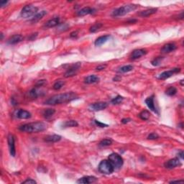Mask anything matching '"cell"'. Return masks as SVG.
<instances>
[{
    "mask_svg": "<svg viewBox=\"0 0 184 184\" xmlns=\"http://www.w3.org/2000/svg\"><path fill=\"white\" fill-rule=\"evenodd\" d=\"M78 98L77 95L73 92H68V93H61L52 96L50 99H47L45 104L48 105H57L61 104L67 103L74 100Z\"/></svg>",
    "mask_w": 184,
    "mask_h": 184,
    "instance_id": "1",
    "label": "cell"
},
{
    "mask_svg": "<svg viewBox=\"0 0 184 184\" xmlns=\"http://www.w3.org/2000/svg\"><path fill=\"white\" fill-rule=\"evenodd\" d=\"M46 129V124L40 122H32L25 124L19 127V129L22 132H29V133H36V132H42Z\"/></svg>",
    "mask_w": 184,
    "mask_h": 184,
    "instance_id": "2",
    "label": "cell"
},
{
    "mask_svg": "<svg viewBox=\"0 0 184 184\" xmlns=\"http://www.w3.org/2000/svg\"><path fill=\"white\" fill-rule=\"evenodd\" d=\"M138 8V5H135V4H128V5L123 6V7H119V8L116 9L112 12L111 16L112 17H120L124 16L125 15L128 14L130 12L133 11V10H136Z\"/></svg>",
    "mask_w": 184,
    "mask_h": 184,
    "instance_id": "3",
    "label": "cell"
},
{
    "mask_svg": "<svg viewBox=\"0 0 184 184\" xmlns=\"http://www.w3.org/2000/svg\"><path fill=\"white\" fill-rule=\"evenodd\" d=\"M98 168H99V170L101 173L107 175L111 174L114 170V168L109 160H104L101 161Z\"/></svg>",
    "mask_w": 184,
    "mask_h": 184,
    "instance_id": "4",
    "label": "cell"
},
{
    "mask_svg": "<svg viewBox=\"0 0 184 184\" xmlns=\"http://www.w3.org/2000/svg\"><path fill=\"white\" fill-rule=\"evenodd\" d=\"M38 10V8L35 6L31 5H26L22 9V11H21V16L23 18H28L31 17H34L37 14V12Z\"/></svg>",
    "mask_w": 184,
    "mask_h": 184,
    "instance_id": "5",
    "label": "cell"
},
{
    "mask_svg": "<svg viewBox=\"0 0 184 184\" xmlns=\"http://www.w3.org/2000/svg\"><path fill=\"white\" fill-rule=\"evenodd\" d=\"M109 160L113 165L114 169H119L123 165V159L119 154L111 153L109 155Z\"/></svg>",
    "mask_w": 184,
    "mask_h": 184,
    "instance_id": "6",
    "label": "cell"
},
{
    "mask_svg": "<svg viewBox=\"0 0 184 184\" xmlns=\"http://www.w3.org/2000/svg\"><path fill=\"white\" fill-rule=\"evenodd\" d=\"M81 63H76L73 64L72 66H71L70 68H68V70L66 71V72L65 73L64 76L66 77V78H69V77L76 76L77 72L78 71L80 67H81Z\"/></svg>",
    "mask_w": 184,
    "mask_h": 184,
    "instance_id": "7",
    "label": "cell"
},
{
    "mask_svg": "<svg viewBox=\"0 0 184 184\" xmlns=\"http://www.w3.org/2000/svg\"><path fill=\"white\" fill-rule=\"evenodd\" d=\"M181 71L180 68H173L172 70L167 71H164L163 73H161L158 76V78L160 80H165L167 78H170L172 76H173L176 73H179Z\"/></svg>",
    "mask_w": 184,
    "mask_h": 184,
    "instance_id": "8",
    "label": "cell"
},
{
    "mask_svg": "<svg viewBox=\"0 0 184 184\" xmlns=\"http://www.w3.org/2000/svg\"><path fill=\"white\" fill-rule=\"evenodd\" d=\"M7 142H8L9 149H10V155L12 157H15L16 155V150H15V137L12 135L10 134L7 138Z\"/></svg>",
    "mask_w": 184,
    "mask_h": 184,
    "instance_id": "9",
    "label": "cell"
},
{
    "mask_svg": "<svg viewBox=\"0 0 184 184\" xmlns=\"http://www.w3.org/2000/svg\"><path fill=\"white\" fill-rule=\"evenodd\" d=\"M107 107L108 104L107 102H96V103H93L90 105L89 109L91 111H98L105 109Z\"/></svg>",
    "mask_w": 184,
    "mask_h": 184,
    "instance_id": "10",
    "label": "cell"
},
{
    "mask_svg": "<svg viewBox=\"0 0 184 184\" xmlns=\"http://www.w3.org/2000/svg\"><path fill=\"white\" fill-rule=\"evenodd\" d=\"M181 165V163L180 162V160L178 158H176L169 160L167 162H165V164H164V166L168 169H173Z\"/></svg>",
    "mask_w": 184,
    "mask_h": 184,
    "instance_id": "11",
    "label": "cell"
},
{
    "mask_svg": "<svg viewBox=\"0 0 184 184\" xmlns=\"http://www.w3.org/2000/svg\"><path fill=\"white\" fill-rule=\"evenodd\" d=\"M96 181H97V178L94 177V176H85V177H83L81 178L78 179L77 181V183L81 184H88L95 183Z\"/></svg>",
    "mask_w": 184,
    "mask_h": 184,
    "instance_id": "12",
    "label": "cell"
},
{
    "mask_svg": "<svg viewBox=\"0 0 184 184\" xmlns=\"http://www.w3.org/2000/svg\"><path fill=\"white\" fill-rule=\"evenodd\" d=\"M145 104H147V107L150 109L151 111L155 113H158V111H157L156 108H155V103H154V95L149 96L145 99Z\"/></svg>",
    "mask_w": 184,
    "mask_h": 184,
    "instance_id": "13",
    "label": "cell"
},
{
    "mask_svg": "<svg viewBox=\"0 0 184 184\" xmlns=\"http://www.w3.org/2000/svg\"><path fill=\"white\" fill-rule=\"evenodd\" d=\"M176 48H177V46L175 43H168L163 47L161 49V52L163 53H169L176 50Z\"/></svg>",
    "mask_w": 184,
    "mask_h": 184,
    "instance_id": "14",
    "label": "cell"
},
{
    "mask_svg": "<svg viewBox=\"0 0 184 184\" xmlns=\"http://www.w3.org/2000/svg\"><path fill=\"white\" fill-rule=\"evenodd\" d=\"M23 39V37H22V35H15L12 36V37L7 40V43L10 45H15L20 43L21 41H22Z\"/></svg>",
    "mask_w": 184,
    "mask_h": 184,
    "instance_id": "15",
    "label": "cell"
},
{
    "mask_svg": "<svg viewBox=\"0 0 184 184\" xmlns=\"http://www.w3.org/2000/svg\"><path fill=\"white\" fill-rule=\"evenodd\" d=\"M94 12H95L94 9L91 8V7H84V8H82L81 10H80L79 11L77 12V15L79 17L88 15L93 14Z\"/></svg>",
    "mask_w": 184,
    "mask_h": 184,
    "instance_id": "16",
    "label": "cell"
},
{
    "mask_svg": "<svg viewBox=\"0 0 184 184\" xmlns=\"http://www.w3.org/2000/svg\"><path fill=\"white\" fill-rule=\"evenodd\" d=\"M17 117L22 120H26L31 117V114L29 111L24 109H19L17 112Z\"/></svg>",
    "mask_w": 184,
    "mask_h": 184,
    "instance_id": "17",
    "label": "cell"
},
{
    "mask_svg": "<svg viewBox=\"0 0 184 184\" xmlns=\"http://www.w3.org/2000/svg\"><path fill=\"white\" fill-rule=\"evenodd\" d=\"M146 53H147V52H146L145 50H143V49L135 50L132 52V55H131V58H132V60L138 59V58H140V57L145 55Z\"/></svg>",
    "mask_w": 184,
    "mask_h": 184,
    "instance_id": "18",
    "label": "cell"
},
{
    "mask_svg": "<svg viewBox=\"0 0 184 184\" xmlns=\"http://www.w3.org/2000/svg\"><path fill=\"white\" fill-rule=\"evenodd\" d=\"M60 19L59 17H55L53 18V19H50L48 22H46V23L44 25L45 28H54V27L57 26V25L59 24Z\"/></svg>",
    "mask_w": 184,
    "mask_h": 184,
    "instance_id": "19",
    "label": "cell"
},
{
    "mask_svg": "<svg viewBox=\"0 0 184 184\" xmlns=\"http://www.w3.org/2000/svg\"><path fill=\"white\" fill-rule=\"evenodd\" d=\"M110 38L109 35H104V36H101V37H99L94 42V45L96 46H101L103 44H104L105 43L108 41L109 39Z\"/></svg>",
    "mask_w": 184,
    "mask_h": 184,
    "instance_id": "20",
    "label": "cell"
},
{
    "mask_svg": "<svg viewBox=\"0 0 184 184\" xmlns=\"http://www.w3.org/2000/svg\"><path fill=\"white\" fill-rule=\"evenodd\" d=\"M45 141L47 142H57L61 140V137L58 135H48L45 138Z\"/></svg>",
    "mask_w": 184,
    "mask_h": 184,
    "instance_id": "21",
    "label": "cell"
},
{
    "mask_svg": "<svg viewBox=\"0 0 184 184\" xmlns=\"http://www.w3.org/2000/svg\"><path fill=\"white\" fill-rule=\"evenodd\" d=\"M99 81V78L98 76H95V75H90V76H87L84 79V82H85V84H95V83H98Z\"/></svg>",
    "mask_w": 184,
    "mask_h": 184,
    "instance_id": "22",
    "label": "cell"
},
{
    "mask_svg": "<svg viewBox=\"0 0 184 184\" xmlns=\"http://www.w3.org/2000/svg\"><path fill=\"white\" fill-rule=\"evenodd\" d=\"M158 9L156 8H153V9H149V10H144V11H142L139 13V15L140 17H148L152 15L155 14L157 12Z\"/></svg>",
    "mask_w": 184,
    "mask_h": 184,
    "instance_id": "23",
    "label": "cell"
},
{
    "mask_svg": "<svg viewBox=\"0 0 184 184\" xmlns=\"http://www.w3.org/2000/svg\"><path fill=\"white\" fill-rule=\"evenodd\" d=\"M47 14V12L45 11V10H43V11L37 13L33 18L31 19V22H33V23H35V22H38L40 21L42 18L45 15H46Z\"/></svg>",
    "mask_w": 184,
    "mask_h": 184,
    "instance_id": "24",
    "label": "cell"
},
{
    "mask_svg": "<svg viewBox=\"0 0 184 184\" xmlns=\"http://www.w3.org/2000/svg\"><path fill=\"white\" fill-rule=\"evenodd\" d=\"M39 87L36 86L35 88H33V89H31L30 91H29V95L31 98L33 99H36V98L38 97L39 96L41 95V90L39 89Z\"/></svg>",
    "mask_w": 184,
    "mask_h": 184,
    "instance_id": "25",
    "label": "cell"
},
{
    "mask_svg": "<svg viewBox=\"0 0 184 184\" xmlns=\"http://www.w3.org/2000/svg\"><path fill=\"white\" fill-rule=\"evenodd\" d=\"M78 124L76 121L75 120H68V121L65 122L63 124V128H67V127H78Z\"/></svg>",
    "mask_w": 184,
    "mask_h": 184,
    "instance_id": "26",
    "label": "cell"
},
{
    "mask_svg": "<svg viewBox=\"0 0 184 184\" xmlns=\"http://www.w3.org/2000/svg\"><path fill=\"white\" fill-rule=\"evenodd\" d=\"M133 66H131V65H127V66H122L121 68H119V70L117 71V72L118 73H127V72H129V71H132V70H133Z\"/></svg>",
    "mask_w": 184,
    "mask_h": 184,
    "instance_id": "27",
    "label": "cell"
},
{
    "mask_svg": "<svg viewBox=\"0 0 184 184\" xmlns=\"http://www.w3.org/2000/svg\"><path fill=\"white\" fill-rule=\"evenodd\" d=\"M55 110L53 109H47L43 111V117L46 119H50L54 115Z\"/></svg>",
    "mask_w": 184,
    "mask_h": 184,
    "instance_id": "28",
    "label": "cell"
},
{
    "mask_svg": "<svg viewBox=\"0 0 184 184\" xmlns=\"http://www.w3.org/2000/svg\"><path fill=\"white\" fill-rule=\"evenodd\" d=\"M150 114L147 110H144L139 114V117L142 120H147L150 118Z\"/></svg>",
    "mask_w": 184,
    "mask_h": 184,
    "instance_id": "29",
    "label": "cell"
},
{
    "mask_svg": "<svg viewBox=\"0 0 184 184\" xmlns=\"http://www.w3.org/2000/svg\"><path fill=\"white\" fill-rule=\"evenodd\" d=\"M176 93H177V89L174 86H170L165 91V94L170 96H174L176 94Z\"/></svg>",
    "mask_w": 184,
    "mask_h": 184,
    "instance_id": "30",
    "label": "cell"
},
{
    "mask_svg": "<svg viewBox=\"0 0 184 184\" xmlns=\"http://www.w3.org/2000/svg\"><path fill=\"white\" fill-rule=\"evenodd\" d=\"M112 144V140L111 139H104L99 142V145L102 147H107Z\"/></svg>",
    "mask_w": 184,
    "mask_h": 184,
    "instance_id": "31",
    "label": "cell"
},
{
    "mask_svg": "<svg viewBox=\"0 0 184 184\" xmlns=\"http://www.w3.org/2000/svg\"><path fill=\"white\" fill-rule=\"evenodd\" d=\"M65 85V82L63 81H57L55 84H53V89L55 90H60L63 86Z\"/></svg>",
    "mask_w": 184,
    "mask_h": 184,
    "instance_id": "32",
    "label": "cell"
},
{
    "mask_svg": "<svg viewBox=\"0 0 184 184\" xmlns=\"http://www.w3.org/2000/svg\"><path fill=\"white\" fill-rule=\"evenodd\" d=\"M102 27V23H96L94 25H93L90 28L89 31L90 33H96V31L99 30Z\"/></svg>",
    "mask_w": 184,
    "mask_h": 184,
    "instance_id": "33",
    "label": "cell"
},
{
    "mask_svg": "<svg viewBox=\"0 0 184 184\" xmlns=\"http://www.w3.org/2000/svg\"><path fill=\"white\" fill-rule=\"evenodd\" d=\"M123 99H124V98L122 97V96L118 95V96H117L116 97H114L113 99H111V102L112 104H120L122 102Z\"/></svg>",
    "mask_w": 184,
    "mask_h": 184,
    "instance_id": "34",
    "label": "cell"
},
{
    "mask_svg": "<svg viewBox=\"0 0 184 184\" xmlns=\"http://www.w3.org/2000/svg\"><path fill=\"white\" fill-rule=\"evenodd\" d=\"M163 60V57H158V58H155V59H153L151 61V64L154 66H158L161 64L162 61Z\"/></svg>",
    "mask_w": 184,
    "mask_h": 184,
    "instance_id": "35",
    "label": "cell"
},
{
    "mask_svg": "<svg viewBox=\"0 0 184 184\" xmlns=\"http://www.w3.org/2000/svg\"><path fill=\"white\" fill-rule=\"evenodd\" d=\"M158 138H159V135H158L157 133H155V132H153V133L150 134V135L147 136V139H148V140H157V139Z\"/></svg>",
    "mask_w": 184,
    "mask_h": 184,
    "instance_id": "36",
    "label": "cell"
},
{
    "mask_svg": "<svg viewBox=\"0 0 184 184\" xmlns=\"http://www.w3.org/2000/svg\"><path fill=\"white\" fill-rule=\"evenodd\" d=\"M94 123H95V125H96V126L99 127L104 128V127H108L107 125L100 122L98 121V120H94Z\"/></svg>",
    "mask_w": 184,
    "mask_h": 184,
    "instance_id": "37",
    "label": "cell"
},
{
    "mask_svg": "<svg viewBox=\"0 0 184 184\" xmlns=\"http://www.w3.org/2000/svg\"><path fill=\"white\" fill-rule=\"evenodd\" d=\"M46 80H40V81H39L37 83V84H36V86L37 87H40V86H42L44 85L45 84H46Z\"/></svg>",
    "mask_w": 184,
    "mask_h": 184,
    "instance_id": "38",
    "label": "cell"
},
{
    "mask_svg": "<svg viewBox=\"0 0 184 184\" xmlns=\"http://www.w3.org/2000/svg\"><path fill=\"white\" fill-rule=\"evenodd\" d=\"M106 67H107V65H100V66H97V67L96 68V71H102V70H104V69H105L106 68Z\"/></svg>",
    "mask_w": 184,
    "mask_h": 184,
    "instance_id": "39",
    "label": "cell"
},
{
    "mask_svg": "<svg viewBox=\"0 0 184 184\" xmlns=\"http://www.w3.org/2000/svg\"><path fill=\"white\" fill-rule=\"evenodd\" d=\"M22 183H32V184H34V183H37V182H36L35 180H33V179H28V180H26V181H25L22 182Z\"/></svg>",
    "mask_w": 184,
    "mask_h": 184,
    "instance_id": "40",
    "label": "cell"
},
{
    "mask_svg": "<svg viewBox=\"0 0 184 184\" xmlns=\"http://www.w3.org/2000/svg\"><path fill=\"white\" fill-rule=\"evenodd\" d=\"M37 36V33H35V34H32L29 37H28V40H34Z\"/></svg>",
    "mask_w": 184,
    "mask_h": 184,
    "instance_id": "41",
    "label": "cell"
},
{
    "mask_svg": "<svg viewBox=\"0 0 184 184\" xmlns=\"http://www.w3.org/2000/svg\"><path fill=\"white\" fill-rule=\"evenodd\" d=\"M77 35H78V31H74V32H73V33H71L70 37H77Z\"/></svg>",
    "mask_w": 184,
    "mask_h": 184,
    "instance_id": "42",
    "label": "cell"
},
{
    "mask_svg": "<svg viewBox=\"0 0 184 184\" xmlns=\"http://www.w3.org/2000/svg\"><path fill=\"white\" fill-rule=\"evenodd\" d=\"M8 3H9L8 1H1V3H0V4H1V7H5Z\"/></svg>",
    "mask_w": 184,
    "mask_h": 184,
    "instance_id": "43",
    "label": "cell"
},
{
    "mask_svg": "<svg viewBox=\"0 0 184 184\" xmlns=\"http://www.w3.org/2000/svg\"><path fill=\"white\" fill-rule=\"evenodd\" d=\"M130 121H131V119H129V118L122 119V122L123 124H127V123L129 122Z\"/></svg>",
    "mask_w": 184,
    "mask_h": 184,
    "instance_id": "44",
    "label": "cell"
},
{
    "mask_svg": "<svg viewBox=\"0 0 184 184\" xmlns=\"http://www.w3.org/2000/svg\"><path fill=\"white\" fill-rule=\"evenodd\" d=\"M183 155H184V153H183V150H181L180 153H178V157L179 158H181V159H182V160L183 159Z\"/></svg>",
    "mask_w": 184,
    "mask_h": 184,
    "instance_id": "45",
    "label": "cell"
},
{
    "mask_svg": "<svg viewBox=\"0 0 184 184\" xmlns=\"http://www.w3.org/2000/svg\"><path fill=\"white\" fill-rule=\"evenodd\" d=\"M113 80H114V81H119L121 80V77H120V76H117L113 78Z\"/></svg>",
    "mask_w": 184,
    "mask_h": 184,
    "instance_id": "46",
    "label": "cell"
},
{
    "mask_svg": "<svg viewBox=\"0 0 184 184\" xmlns=\"http://www.w3.org/2000/svg\"><path fill=\"white\" fill-rule=\"evenodd\" d=\"M183 181H170V183H183Z\"/></svg>",
    "mask_w": 184,
    "mask_h": 184,
    "instance_id": "47",
    "label": "cell"
},
{
    "mask_svg": "<svg viewBox=\"0 0 184 184\" xmlns=\"http://www.w3.org/2000/svg\"><path fill=\"white\" fill-rule=\"evenodd\" d=\"M178 126H180L181 128H183V123H181L180 125H178Z\"/></svg>",
    "mask_w": 184,
    "mask_h": 184,
    "instance_id": "48",
    "label": "cell"
},
{
    "mask_svg": "<svg viewBox=\"0 0 184 184\" xmlns=\"http://www.w3.org/2000/svg\"><path fill=\"white\" fill-rule=\"evenodd\" d=\"M183 80H181V86H183Z\"/></svg>",
    "mask_w": 184,
    "mask_h": 184,
    "instance_id": "49",
    "label": "cell"
}]
</instances>
